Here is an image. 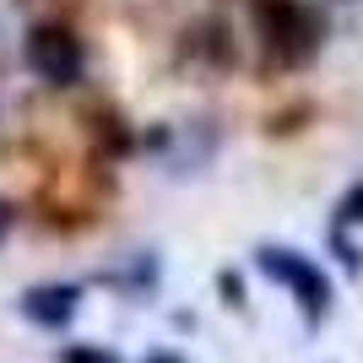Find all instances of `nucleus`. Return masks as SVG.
Masks as SVG:
<instances>
[{"label": "nucleus", "mask_w": 363, "mask_h": 363, "mask_svg": "<svg viewBox=\"0 0 363 363\" xmlns=\"http://www.w3.org/2000/svg\"><path fill=\"white\" fill-rule=\"evenodd\" d=\"M260 28H266V44H272L277 60H303L320 44V22L303 11L298 0H266Z\"/></svg>", "instance_id": "nucleus-1"}, {"label": "nucleus", "mask_w": 363, "mask_h": 363, "mask_svg": "<svg viewBox=\"0 0 363 363\" xmlns=\"http://www.w3.org/2000/svg\"><path fill=\"white\" fill-rule=\"evenodd\" d=\"M60 363H120L114 352H104V347H71Z\"/></svg>", "instance_id": "nucleus-5"}, {"label": "nucleus", "mask_w": 363, "mask_h": 363, "mask_svg": "<svg viewBox=\"0 0 363 363\" xmlns=\"http://www.w3.org/2000/svg\"><path fill=\"white\" fill-rule=\"evenodd\" d=\"M6 228H11V206L0 201V239H6Z\"/></svg>", "instance_id": "nucleus-7"}, {"label": "nucleus", "mask_w": 363, "mask_h": 363, "mask_svg": "<svg viewBox=\"0 0 363 363\" xmlns=\"http://www.w3.org/2000/svg\"><path fill=\"white\" fill-rule=\"evenodd\" d=\"M28 65H33V76H44L55 87H71L82 76V44L65 28H33L28 33Z\"/></svg>", "instance_id": "nucleus-3"}, {"label": "nucleus", "mask_w": 363, "mask_h": 363, "mask_svg": "<svg viewBox=\"0 0 363 363\" xmlns=\"http://www.w3.org/2000/svg\"><path fill=\"white\" fill-rule=\"evenodd\" d=\"M76 303H82V288L49 282V288H28L22 293V315H28L33 325H44V331H60V325H71Z\"/></svg>", "instance_id": "nucleus-4"}, {"label": "nucleus", "mask_w": 363, "mask_h": 363, "mask_svg": "<svg viewBox=\"0 0 363 363\" xmlns=\"http://www.w3.org/2000/svg\"><path fill=\"white\" fill-rule=\"evenodd\" d=\"M342 217H363V190H352L347 206H342Z\"/></svg>", "instance_id": "nucleus-6"}, {"label": "nucleus", "mask_w": 363, "mask_h": 363, "mask_svg": "<svg viewBox=\"0 0 363 363\" xmlns=\"http://www.w3.org/2000/svg\"><path fill=\"white\" fill-rule=\"evenodd\" d=\"M260 272L277 277V282H288V288L298 293V303H303V315H309V320L325 315V303H331V282L320 277V266H309V260L293 255V250L266 244V250H260Z\"/></svg>", "instance_id": "nucleus-2"}, {"label": "nucleus", "mask_w": 363, "mask_h": 363, "mask_svg": "<svg viewBox=\"0 0 363 363\" xmlns=\"http://www.w3.org/2000/svg\"><path fill=\"white\" fill-rule=\"evenodd\" d=\"M152 363H179V358H168V352H157V358H152Z\"/></svg>", "instance_id": "nucleus-8"}]
</instances>
